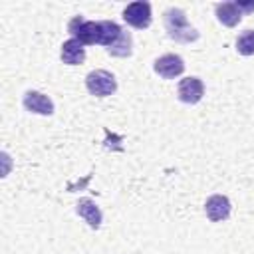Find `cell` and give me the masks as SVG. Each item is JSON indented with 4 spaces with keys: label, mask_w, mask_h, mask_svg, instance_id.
Returning <instances> with one entry per match:
<instances>
[{
    "label": "cell",
    "mask_w": 254,
    "mask_h": 254,
    "mask_svg": "<svg viewBox=\"0 0 254 254\" xmlns=\"http://www.w3.org/2000/svg\"><path fill=\"white\" fill-rule=\"evenodd\" d=\"M163 16H165L163 18L165 30H167V34H169L171 40L181 42V44H190V42L198 40V30L189 24L185 10H181V8H169Z\"/></svg>",
    "instance_id": "6da1fadb"
},
{
    "label": "cell",
    "mask_w": 254,
    "mask_h": 254,
    "mask_svg": "<svg viewBox=\"0 0 254 254\" xmlns=\"http://www.w3.org/2000/svg\"><path fill=\"white\" fill-rule=\"evenodd\" d=\"M85 87L95 97H109L117 91V79L107 69H93L85 75Z\"/></svg>",
    "instance_id": "7a4b0ae2"
},
{
    "label": "cell",
    "mask_w": 254,
    "mask_h": 254,
    "mask_svg": "<svg viewBox=\"0 0 254 254\" xmlns=\"http://www.w3.org/2000/svg\"><path fill=\"white\" fill-rule=\"evenodd\" d=\"M67 32L81 44H99V22L85 20L83 16H73L67 24Z\"/></svg>",
    "instance_id": "3957f363"
},
{
    "label": "cell",
    "mask_w": 254,
    "mask_h": 254,
    "mask_svg": "<svg viewBox=\"0 0 254 254\" xmlns=\"http://www.w3.org/2000/svg\"><path fill=\"white\" fill-rule=\"evenodd\" d=\"M123 20L139 30H145L151 26V4L145 0H137L131 2L123 8Z\"/></svg>",
    "instance_id": "277c9868"
},
{
    "label": "cell",
    "mask_w": 254,
    "mask_h": 254,
    "mask_svg": "<svg viewBox=\"0 0 254 254\" xmlns=\"http://www.w3.org/2000/svg\"><path fill=\"white\" fill-rule=\"evenodd\" d=\"M153 69H155V73H159L165 79H175L185 71V60L177 54H165L155 60Z\"/></svg>",
    "instance_id": "5b68a950"
},
{
    "label": "cell",
    "mask_w": 254,
    "mask_h": 254,
    "mask_svg": "<svg viewBox=\"0 0 254 254\" xmlns=\"http://www.w3.org/2000/svg\"><path fill=\"white\" fill-rule=\"evenodd\" d=\"M204 95V83L200 77H185L179 81V87H177V97L183 101V103H189V105H194L202 99Z\"/></svg>",
    "instance_id": "8992f818"
},
{
    "label": "cell",
    "mask_w": 254,
    "mask_h": 254,
    "mask_svg": "<svg viewBox=\"0 0 254 254\" xmlns=\"http://www.w3.org/2000/svg\"><path fill=\"white\" fill-rule=\"evenodd\" d=\"M230 210H232V204H230L228 196H224V194H210L204 202V212L210 222L226 220L230 216Z\"/></svg>",
    "instance_id": "52a82bcc"
},
{
    "label": "cell",
    "mask_w": 254,
    "mask_h": 254,
    "mask_svg": "<svg viewBox=\"0 0 254 254\" xmlns=\"http://www.w3.org/2000/svg\"><path fill=\"white\" fill-rule=\"evenodd\" d=\"M22 103L30 113H36V115H52L54 113V101L42 91H26Z\"/></svg>",
    "instance_id": "ba28073f"
},
{
    "label": "cell",
    "mask_w": 254,
    "mask_h": 254,
    "mask_svg": "<svg viewBox=\"0 0 254 254\" xmlns=\"http://www.w3.org/2000/svg\"><path fill=\"white\" fill-rule=\"evenodd\" d=\"M75 212L79 214V218H83V220L89 224V228L97 230V228L101 226V218H103V214H101L99 206H97L91 198H87V196L79 198L77 204H75Z\"/></svg>",
    "instance_id": "9c48e42d"
},
{
    "label": "cell",
    "mask_w": 254,
    "mask_h": 254,
    "mask_svg": "<svg viewBox=\"0 0 254 254\" xmlns=\"http://www.w3.org/2000/svg\"><path fill=\"white\" fill-rule=\"evenodd\" d=\"M214 10H216L218 22L224 24V26H228V28L236 26L242 20V16H244V12H242V8H240L238 2H220V4L214 6Z\"/></svg>",
    "instance_id": "30bf717a"
},
{
    "label": "cell",
    "mask_w": 254,
    "mask_h": 254,
    "mask_svg": "<svg viewBox=\"0 0 254 254\" xmlns=\"http://www.w3.org/2000/svg\"><path fill=\"white\" fill-rule=\"evenodd\" d=\"M62 62L67 65H79L85 60V48L81 42H77L75 38H69L62 44Z\"/></svg>",
    "instance_id": "8fae6325"
},
{
    "label": "cell",
    "mask_w": 254,
    "mask_h": 254,
    "mask_svg": "<svg viewBox=\"0 0 254 254\" xmlns=\"http://www.w3.org/2000/svg\"><path fill=\"white\" fill-rule=\"evenodd\" d=\"M121 32H123V28H121L117 22L101 20V22H99V44L109 50V48L119 40Z\"/></svg>",
    "instance_id": "7c38bea8"
},
{
    "label": "cell",
    "mask_w": 254,
    "mask_h": 254,
    "mask_svg": "<svg viewBox=\"0 0 254 254\" xmlns=\"http://www.w3.org/2000/svg\"><path fill=\"white\" fill-rule=\"evenodd\" d=\"M111 56H115V58H129L131 54H133V38H131V34L129 32H121V36H119V40L107 50Z\"/></svg>",
    "instance_id": "4fadbf2b"
},
{
    "label": "cell",
    "mask_w": 254,
    "mask_h": 254,
    "mask_svg": "<svg viewBox=\"0 0 254 254\" xmlns=\"http://www.w3.org/2000/svg\"><path fill=\"white\" fill-rule=\"evenodd\" d=\"M236 52L240 56H254V30H244L236 38Z\"/></svg>",
    "instance_id": "5bb4252c"
}]
</instances>
